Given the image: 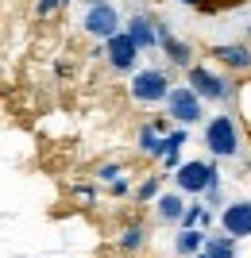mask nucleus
I'll return each mask as SVG.
<instances>
[{
    "label": "nucleus",
    "instance_id": "22",
    "mask_svg": "<svg viewBox=\"0 0 251 258\" xmlns=\"http://www.w3.org/2000/svg\"><path fill=\"white\" fill-rule=\"evenodd\" d=\"M182 4H193V8H201V0H182Z\"/></svg>",
    "mask_w": 251,
    "mask_h": 258
},
{
    "label": "nucleus",
    "instance_id": "11",
    "mask_svg": "<svg viewBox=\"0 0 251 258\" xmlns=\"http://www.w3.org/2000/svg\"><path fill=\"white\" fill-rule=\"evenodd\" d=\"M128 39H131L135 46H139V50H143V46H155V43H159L155 20H147V16H135V20L128 23Z\"/></svg>",
    "mask_w": 251,
    "mask_h": 258
},
{
    "label": "nucleus",
    "instance_id": "15",
    "mask_svg": "<svg viewBox=\"0 0 251 258\" xmlns=\"http://www.w3.org/2000/svg\"><path fill=\"white\" fill-rule=\"evenodd\" d=\"M163 50H166V58L174 66H189L193 70V50H189L186 43H178V39H163Z\"/></svg>",
    "mask_w": 251,
    "mask_h": 258
},
{
    "label": "nucleus",
    "instance_id": "12",
    "mask_svg": "<svg viewBox=\"0 0 251 258\" xmlns=\"http://www.w3.org/2000/svg\"><path fill=\"white\" fill-rule=\"evenodd\" d=\"M155 208H159V216H163L166 224H182V216H186V208H189V205L182 201V193H163Z\"/></svg>",
    "mask_w": 251,
    "mask_h": 258
},
{
    "label": "nucleus",
    "instance_id": "13",
    "mask_svg": "<svg viewBox=\"0 0 251 258\" xmlns=\"http://www.w3.org/2000/svg\"><path fill=\"white\" fill-rule=\"evenodd\" d=\"M205 231H201V227H182V235L174 239V247H178V254H201V247H205Z\"/></svg>",
    "mask_w": 251,
    "mask_h": 258
},
{
    "label": "nucleus",
    "instance_id": "1",
    "mask_svg": "<svg viewBox=\"0 0 251 258\" xmlns=\"http://www.w3.org/2000/svg\"><path fill=\"white\" fill-rule=\"evenodd\" d=\"M205 147L220 158H232V154H240V127H236V119L232 116H213L205 127Z\"/></svg>",
    "mask_w": 251,
    "mask_h": 258
},
{
    "label": "nucleus",
    "instance_id": "14",
    "mask_svg": "<svg viewBox=\"0 0 251 258\" xmlns=\"http://www.w3.org/2000/svg\"><path fill=\"white\" fill-rule=\"evenodd\" d=\"M197 258H236V239H205V247Z\"/></svg>",
    "mask_w": 251,
    "mask_h": 258
},
{
    "label": "nucleus",
    "instance_id": "9",
    "mask_svg": "<svg viewBox=\"0 0 251 258\" xmlns=\"http://www.w3.org/2000/svg\"><path fill=\"white\" fill-rule=\"evenodd\" d=\"M166 123L163 119H155V123H147V127L139 131V147L143 154H151V158H166Z\"/></svg>",
    "mask_w": 251,
    "mask_h": 258
},
{
    "label": "nucleus",
    "instance_id": "23",
    "mask_svg": "<svg viewBox=\"0 0 251 258\" xmlns=\"http://www.w3.org/2000/svg\"><path fill=\"white\" fill-rule=\"evenodd\" d=\"M62 4H66V0H62Z\"/></svg>",
    "mask_w": 251,
    "mask_h": 258
},
{
    "label": "nucleus",
    "instance_id": "5",
    "mask_svg": "<svg viewBox=\"0 0 251 258\" xmlns=\"http://www.w3.org/2000/svg\"><path fill=\"white\" fill-rule=\"evenodd\" d=\"M85 31L109 43L112 35H120V12L112 8V4H105V0H101V4H93V8L85 12Z\"/></svg>",
    "mask_w": 251,
    "mask_h": 258
},
{
    "label": "nucleus",
    "instance_id": "10",
    "mask_svg": "<svg viewBox=\"0 0 251 258\" xmlns=\"http://www.w3.org/2000/svg\"><path fill=\"white\" fill-rule=\"evenodd\" d=\"M213 54L228 70H251V46H243V43H220V46H213Z\"/></svg>",
    "mask_w": 251,
    "mask_h": 258
},
{
    "label": "nucleus",
    "instance_id": "2",
    "mask_svg": "<svg viewBox=\"0 0 251 258\" xmlns=\"http://www.w3.org/2000/svg\"><path fill=\"white\" fill-rule=\"evenodd\" d=\"M174 185H178V193H209V189H217V170L209 166V162H186V166H178L174 173Z\"/></svg>",
    "mask_w": 251,
    "mask_h": 258
},
{
    "label": "nucleus",
    "instance_id": "6",
    "mask_svg": "<svg viewBox=\"0 0 251 258\" xmlns=\"http://www.w3.org/2000/svg\"><path fill=\"white\" fill-rule=\"evenodd\" d=\"M166 108H170V116H174L178 123H197V119H201V97H197L189 85L170 89V97H166Z\"/></svg>",
    "mask_w": 251,
    "mask_h": 258
},
{
    "label": "nucleus",
    "instance_id": "3",
    "mask_svg": "<svg viewBox=\"0 0 251 258\" xmlns=\"http://www.w3.org/2000/svg\"><path fill=\"white\" fill-rule=\"evenodd\" d=\"M131 97L139 104H155V100H166L170 97V77L163 70H139L131 77Z\"/></svg>",
    "mask_w": 251,
    "mask_h": 258
},
{
    "label": "nucleus",
    "instance_id": "18",
    "mask_svg": "<svg viewBox=\"0 0 251 258\" xmlns=\"http://www.w3.org/2000/svg\"><path fill=\"white\" fill-rule=\"evenodd\" d=\"M243 0H201V8L205 12H220V8H240Z\"/></svg>",
    "mask_w": 251,
    "mask_h": 258
},
{
    "label": "nucleus",
    "instance_id": "21",
    "mask_svg": "<svg viewBox=\"0 0 251 258\" xmlns=\"http://www.w3.org/2000/svg\"><path fill=\"white\" fill-rule=\"evenodd\" d=\"M62 0H39V16H46V12H55Z\"/></svg>",
    "mask_w": 251,
    "mask_h": 258
},
{
    "label": "nucleus",
    "instance_id": "20",
    "mask_svg": "<svg viewBox=\"0 0 251 258\" xmlns=\"http://www.w3.org/2000/svg\"><path fill=\"white\" fill-rule=\"evenodd\" d=\"M101 181H120V166H101Z\"/></svg>",
    "mask_w": 251,
    "mask_h": 258
},
{
    "label": "nucleus",
    "instance_id": "8",
    "mask_svg": "<svg viewBox=\"0 0 251 258\" xmlns=\"http://www.w3.org/2000/svg\"><path fill=\"white\" fill-rule=\"evenodd\" d=\"M105 54H109L112 70H131L135 58H139V46L128 39V31H120V35H112L109 43H105Z\"/></svg>",
    "mask_w": 251,
    "mask_h": 258
},
{
    "label": "nucleus",
    "instance_id": "16",
    "mask_svg": "<svg viewBox=\"0 0 251 258\" xmlns=\"http://www.w3.org/2000/svg\"><path fill=\"white\" fill-rule=\"evenodd\" d=\"M143 243H147V231H143V227H128L124 239H120L124 250H143Z\"/></svg>",
    "mask_w": 251,
    "mask_h": 258
},
{
    "label": "nucleus",
    "instance_id": "4",
    "mask_svg": "<svg viewBox=\"0 0 251 258\" xmlns=\"http://www.w3.org/2000/svg\"><path fill=\"white\" fill-rule=\"evenodd\" d=\"M189 89H193L201 100H228L232 97V81L209 74L205 66H193V70H189Z\"/></svg>",
    "mask_w": 251,
    "mask_h": 258
},
{
    "label": "nucleus",
    "instance_id": "19",
    "mask_svg": "<svg viewBox=\"0 0 251 258\" xmlns=\"http://www.w3.org/2000/svg\"><path fill=\"white\" fill-rule=\"evenodd\" d=\"M151 197H159V177H147L139 185V201H151Z\"/></svg>",
    "mask_w": 251,
    "mask_h": 258
},
{
    "label": "nucleus",
    "instance_id": "17",
    "mask_svg": "<svg viewBox=\"0 0 251 258\" xmlns=\"http://www.w3.org/2000/svg\"><path fill=\"white\" fill-rule=\"evenodd\" d=\"M205 220H209L205 208H201V205H189V208H186V216H182V227H186V231H189V227H197V224L205 227Z\"/></svg>",
    "mask_w": 251,
    "mask_h": 258
},
{
    "label": "nucleus",
    "instance_id": "7",
    "mask_svg": "<svg viewBox=\"0 0 251 258\" xmlns=\"http://www.w3.org/2000/svg\"><path fill=\"white\" fill-rule=\"evenodd\" d=\"M220 227L228 239H247L251 235V201H232L220 212Z\"/></svg>",
    "mask_w": 251,
    "mask_h": 258
}]
</instances>
